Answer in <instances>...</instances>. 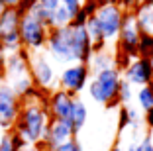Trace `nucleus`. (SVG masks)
I'll list each match as a JSON object with an SVG mask.
<instances>
[{
    "label": "nucleus",
    "instance_id": "26",
    "mask_svg": "<svg viewBox=\"0 0 153 151\" xmlns=\"http://www.w3.org/2000/svg\"><path fill=\"white\" fill-rule=\"evenodd\" d=\"M130 126H131V122H130V112H128V106H122L120 108V118H118V129L124 132V129H128Z\"/></svg>",
    "mask_w": 153,
    "mask_h": 151
},
{
    "label": "nucleus",
    "instance_id": "36",
    "mask_svg": "<svg viewBox=\"0 0 153 151\" xmlns=\"http://www.w3.org/2000/svg\"><path fill=\"white\" fill-rule=\"evenodd\" d=\"M149 138H151V141H153V129H149Z\"/></svg>",
    "mask_w": 153,
    "mask_h": 151
},
{
    "label": "nucleus",
    "instance_id": "20",
    "mask_svg": "<svg viewBox=\"0 0 153 151\" xmlns=\"http://www.w3.org/2000/svg\"><path fill=\"white\" fill-rule=\"evenodd\" d=\"M73 16L71 12H69L67 8H65L63 4L59 6V8H55L53 12H51V30H59V28H69L73 24Z\"/></svg>",
    "mask_w": 153,
    "mask_h": 151
},
{
    "label": "nucleus",
    "instance_id": "41",
    "mask_svg": "<svg viewBox=\"0 0 153 151\" xmlns=\"http://www.w3.org/2000/svg\"><path fill=\"white\" fill-rule=\"evenodd\" d=\"M149 86H151V90H153V83H151V85H149Z\"/></svg>",
    "mask_w": 153,
    "mask_h": 151
},
{
    "label": "nucleus",
    "instance_id": "21",
    "mask_svg": "<svg viewBox=\"0 0 153 151\" xmlns=\"http://www.w3.org/2000/svg\"><path fill=\"white\" fill-rule=\"evenodd\" d=\"M135 102H137V108H140L141 112H147L153 108V90L151 86H140V89L135 90Z\"/></svg>",
    "mask_w": 153,
    "mask_h": 151
},
{
    "label": "nucleus",
    "instance_id": "33",
    "mask_svg": "<svg viewBox=\"0 0 153 151\" xmlns=\"http://www.w3.org/2000/svg\"><path fill=\"white\" fill-rule=\"evenodd\" d=\"M110 151H124V147L120 145V143H116V145H112V149Z\"/></svg>",
    "mask_w": 153,
    "mask_h": 151
},
{
    "label": "nucleus",
    "instance_id": "13",
    "mask_svg": "<svg viewBox=\"0 0 153 151\" xmlns=\"http://www.w3.org/2000/svg\"><path fill=\"white\" fill-rule=\"evenodd\" d=\"M71 138H75V132H73V126L71 122H65V120H51L47 129H45V135H43V143L41 147L43 149H49L55 151L61 143L69 141Z\"/></svg>",
    "mask_w": 153,
    "mask_h": 151
},
{
    "label": "nucleus",
    "instance_id": "17",
    "mask_svg": "<svg viewBox=\"0 0 153 151\" xmlns=\"http://www.w3.org/2000/svg\"><path fill=\"white\" fill-rule=\"evenodd\" d=\"M134 18L143 36H153V8L145 2L134 8Z\"/></svg>",
    "mask_w": 153,
    "mask_h": 151
},
{
    "label": "nucleus",
    "instance_id": "24",
    "mask_svg": "<svg viewBox=\"0 0 153 151\" xmlns=\"http://www.w3.org/2000/svg\"><path fill=\"white\" fill-rule=\"evenodd\" d=\"M55 151H85V149H82V143L79 141V139H76V135H75V138H71L69 141L61 143V145H59Z\"/></svg>",
    "mask_w": 153,
    "mask_h": 151
},
{
    "label": "nucleus",
    "instance_id": "15",
    "mask_svg": "<svg viewBox=\"0 0 153 151\" xmlns=\"http://www.w3.org/2000/svg\"><path fill=\"white\" fill-rule=\"evenodd\" d=\"M30 75V51L20 49L16 53H8L4 61V83Z\"/></svg>",
    "mask_w": 153,
    "mask_h": 151
},
{
    "label": "nucleus",
    "instance_id": "5",
    "mask_svg": "<svg viewBox=\"0 0 153 151\" xmlns=\"http://www.w3.org/2000/svg\"><path fill=\"white\" fill-rule=\"evenodd\" d=\"M20 20L22 14L18 8H6L0 14V47L6 55L24 49L20 39Z\"/></svg>",
    "mask_w": 153,
    "mask_h": 151
},
{
    "label": "nucleus",
    "instance_id": "32",
    "mask_svg": "<svg viewBox=\"0 0 153 151\" xmlns=\"http://www.w3.org/2000/svg\"><path fill=\"white\" fill-rule=\"evenodd\" d=\"M22 151H41V147L39 145H26Z\"/></svg>",
    "mask_w": 153,
    "mask_h": 151
},
{
    "label": "nucleus",
    "instance_id": "14",
    "mask_svg": "<svg viewBox=\"0 0 153 151\" xmlns=\"http://www.w3.org/2000/svg\"><path fill=\"white\" fill-rule=\"evenodd\" d=\"M73 100L75 96H71L69 92L61 89H55L47 98V112H49L51 120H71V112H73Z\"/></svg>",
    "mask_w": 153,
    "mask_h": 151
},
{
    "label": "nucleus",
    "instance_id": "7",
    "mask_svg": "<svg viewBox=\"0 0 153 151\" xmlns=\"http://www.w3.org/2000/svg\"><path fill=\"white\" fill-rule=\"evenodd\" d=\"M30 75L33 79V85L37 90H49L57 86V73H55L53 61L45 51L30 53ZM59 89V86H57Z\"/></svg>",
    "mask_w": 153,
    "mask_h": 151
},
{
    "label": "nucleus",
    "instance_id": "8",
    "mask_svg": "<svg viewBox=\"0 0 153 151\" xmlns=\"http://www.w3.org/2000/svg\"><path fill=\"white\" fill-rule=\"evenodd\" d=\"M90 83V67L85 63H73L61 69L57 77V86L71 96L81 94Z\"/></svg>",
    "mask_w": 153,
    "mask_h": 151
},
{
    "label": "nucleus",
    "instance_id": "43",
    "mask_svg": "<svg viewBox=\"0 0 153 151\" xmlns=\"http://www.w3.org/2000/svg\"><path fill=\"white\" fill-rule=\"evenodd\" d=\"M0 133H2V129H0Z\"/></svg>",
    "mask_w": 153,
    "mask_h": 151
},
{
    "label": "nucleus",
    "instance_id": "6",
    "mask_svg": "<svg viewBox=\"0 0 153 151\" xmlns=\"http://www.w3.org/2000/svg\"><path fill=\"white\" fill-rule=\"evenodd\" d=\"M126 14L128 12L122 8L120 4H104V2L96 8V12L92 14V16L96 18V22H98L100 31H102L106 43L118 39L120 30H122V26H124Z\"/></svg>",
    "mask_w": 153,
    "mask_h": 151
},
{
    "label": "nucleus",
    "instance_id": "19",
    "mask_svg": "<svg viewBox=\"0 0 153 151\" xmlns=\"http://www.w3.org/2000/svg\"><path fill=\"white\" fill-rule=\"evenodd\" d=\"M24 147H26V143L14 129L0 133V151H22Z\"/></svg>",
    "mask_w": 153,
    "mask_h": 151
},
{
    "label": "nucleus",
    "instance_id": "3",
    "mask_svg": "<svg viewBox=\"0 0 153 151\" xmlns=\"http://www.w3.org/2000/svg\"><path fill=\"white\" fill-rule=\"evenodd\" d=\"M140 39H141V31L135 24L134 14L128 12L126 18H124V26L120 30V36H118V53H116V63L118 69L124 71L130 61H134L137 57V51H140Z\"/></svg>",
    "mask_w": 153,
    "mask_h": 151
},
{
    "label": "nucleus",
    "instance_id": "12",
    "mask_svg": "<svg viewBox=\"0 0 153 151\" xmlns=\"http://www.w3.org/2000/svg\"><path fill=\"white\" fill-rule=\"evenodd\" d=\"M124 80H128L134 89L140 86H147L153 83V71H151V63L145 57H135L134 61H130V65L124 69Z\"/></svg>",
    "mask_w": 153,
    "mask_h": 151
},
{
    "label": "nucleus",
    "instance_id": "9",
    "mask_svg": "<svg viewBox=\"0 0 153 151\" xmlns=\"http://www.w3.org/2000/svg\"><path fill=\"white\" fill-rule=\"evenodd\" d=\"M45 53L49 55V59L57 65H73L75 59L71 53V39H69V28H59V30H51L49 37H47V45H45Z\"/></svg>",
    "mask_w": 153,
    "mask_h": 151
},
{
    "label": "nucleus",
    "instance_id": "37",
    "mask_svg": "<svg viewBox=\"0 0 153 151\" xmlns=\"http://www.w3.org/2000/svg\"><path fill=\"white\" fill-rule=\"evenodd\" d=\"M4 10H6V8H4V6H2V4H0V14H2V12H4Z\"/></svg>",
    "mask_w": 153,
    "mask_h": 151
},
{
    "label": "nucleus",
    "instance_id": "39",
    "mask_svg": "<svg viewBox=\"0 0 153 151\" xmlns=\"http://www.w3.org/2000/svg\"><path fill=\"white\" fill-rule=\"evenodd\" d=\"M147 4H149V6H151V8H153V0H149V2H147Z\"/></svg>",
    "mask_w": 153,
    "mask_h": 151
},
{
    "label": "nucleus",
    "instance_id": "29",
    "mask_svg": "<svg viewBox=\"0 0 153 151\" xmlns=\"http://www.w3.org/2000/svg\"><path fill=\"white\" fill-rule=\"evenodd\" d=\"M143 124L147 126L149 129H153V108L147 112H143Z\"/></svg>",
    "mask_w": 153,
    "mask_h": 151
},
{
    "label": "nucleus",
    "instance_id": "31",
    "mask_svg": "<svg viewBox=\"0 0 153 151\" xmlns=\"http://www.w3.org/2000/svg\"><path fill=\"white\" fill-rule=\"evenodd\" d=\"M124 151H141V149H140V143L137 141H130L126 147H124Z\"/></svg>",
    "mask_w": 153,
    "mask_h": 151
},
{
    "label": "nucleus",
    "instance_id": "34",
    "mask_svg": "<svg viewBox=\"0 0 153 151\" xmlns=\"http://www.w3.org/2000/svg\"><path fill=\"white\" fill-rule=\"evenodd\" d=\"M104 4H120L122 0H102Z\"/></svg>",
    "mask_w": 153,
    "mask_h": 151
},
{
    "label": "nucleus",
    "instance_id": "40",
    "mask_svg": "<svg viewBox=\"0 0 153 151\" xmlns=\"http://www.w3.org/2000/svg\"><path fill=\"white\" fill-rule=\"evenodd\" d=\"M41 151H49V149H43V147H41Z\"/></svg>",
    "mask_w": 153,
    "mask_h": 151
},
{
    "label": "nucleus",
    "instance_id": "27",
    "mask_svg": "<svg viewBox=\"0 0 153 151\" xmlns=\"http://www.w3.org/2000/svg\"><path fill=\"white\" fill-rule=\"evenodd\" d=\"M137 143H140V149L141 151H153V141H151V138H149V132L143 133V138H141Z\"/></svg>",
    "mask_w": 153,
    "mask_h": 151
},
{
    "label": "nucleus",
    "instance_id": "10",
    "mask_svg": "<svg viewBox=\"0 0 153 151\" xmlns=\"http://www.w3.org/2000/svg\"><path fill=\"white\" fill-rule=\"evenodd\" d=\"M20 110H22L20 96L12 90L8 83H0V129L2 132L14 129Z\"/></svg>",
    "mask_w": 153,
    "mask_h": 151
},
{
    "label": "nucleus",
    "instance_id": "38",
    "mask_svg": "<svg viewBox=\"0 0 153 151\" xmlns=\"http://www.w3.org/2000/svg\"><path fill=\"white\" fill-rule=\"evenodd\" d=\"M149 63H151V71H153V57H151V59H149Z\"/></svg>",
    "mask_w": 153,
    "mask_h": 151
},
{
    "label": "nucleus",
    "instance_id": "25",
    "mask_svg": "<svg viewBox=\"0 0 153 151\" xmlns=\"http://www.w3.org/2000/svg\"><path fill=\"white\" fill-rule=\"evenodd\" d=\"M61 4L71 12V16L75 18L76 14L82 10V4H85V0H61Z\"/></svg>",
    "mask_w": 153,
    "mask_h": 151
},
{
    "label": "nucleus",
    "instance_id": "4",
    "mask_svg": "<svg viewBox=\"0 0 153 151\" xmlns=\"http://www.w3.org/2000/svg\"><path fill=\"white\" fill-rule=\"evenodd\" d=\"M49 28L37 18H33L30 12L22 14L20 20V39H22V47L30 53L36 51H43L47 45V37H49Z\"/></svg>",
    "mask_w": 153,
    "mask_h": 151
},
{
    "label": "nucleus",
    "instance_id": "35",
    "mask_svg": "<svg viewBox=\"0 0 153 151\" xmlns=\"http://www.w3.org/2000/svg\"><path fill=\"white\" fill-rule=\"evenodd\" d=\"M145 2H149V0H137V6H140V4H145Z\"/></svg>",
    "mask_w": 153,
    "mask_h": 151
},
{
    "label": "nucleus",
    "instance_id": "11",
    "mask_svg": "<svg viewBox=\"0 0 153 151\" xmlns=\"http://www.w3.org/2000/svg\"><path fill=\"white\" fill-rule=\"evenodd\" d=\"M69 39H71V53L75 63H85L88 65L90 57L94 53V47H92V41L86 28L82 24H75L73 22L69 26Z\"/></svg>",
    "mask_w": 153,
    "mask_h": 151
},
{
    "label": "nucleus",
    "instance_id": "28",
    "mask_svg": "<svg viewBox=\"0 0 153 151\" xmlns=\"http://www.w3.org/2000/svg\"><path fill=\"white\" fill-rule=\"evenodd\" d=\"M37 2H39L43 8H47L49 12H53L55 8H59V6H61V0H37Z\"/></svg>",
    "mask_w": 153,
    "mask_h": 151
},
{
    "label": "nucleus",
    "instance_id": "42",
    "mask_svg": "<svg viewBox=\"0 0 153 151\" xmlns=\"http://www.w3.org/2000/svg\"><path fill=\"white\" fill-rule=\"evenodd\" d=\"M0 79H2V75H0Z\"/></svg>",
    "mask_w": 153,
    "mask_h": 151
},
{
    "label": "nucleus",
    "instance_id": "1",
    "mask_svg": "<svg viewBox=\"0 0 153 151\" xmlns=\"http://www.w3.org/2000/svg\"><path fill=\"white\" fill-rule=\"evenodd\" d=\"M49 122H51V116L47 112V98L43 102V98L39 94H36L33 98H27V100L22 102V110H20V116L16 120L14 132L22 138V141L26 145L41 147Z\"/></svg>",
    "mask_w": 153,
    "mask_h": 151
},
{
    "label": "nucleus",
    "instance_id": "18",
    "mask_svg": "<svg viewBox=\"0 0 153 151\" xmlns=\"http://www.w3.org/2000/svg\"><path fill=\"white\" fill-rule=\"evenodd\" d=\"M86 120H88V108H86V102L82 100V98L75 96V100H73V112H71V126H73V132H75V135L79 132H81L82 128H85Z\"/></svg>",
    "mask_w": 153,
    "mask_h": 151
},
{
    "label": "nucleus",
    "instance_id": "16",
    "mask_svg": "<svg viewBox=\"0 0 153 151\" xmlns=\"http://www.w3.org/2000/svg\"><path fill=\"white\" fill-rule=\"evenodd\" d=\"M88 67H90V73H92V75H94V73L104 71V69L118 67L116 53H114V51H108V47L98 49V51H94V53H92V57H90V61H88Z\"/></svg>",
    "mask_w": 153,
    "mask_h": 151
},
{
    "label": "nucleus",
    "instance_id": "2",
    "mask_svg": "<svg viewBox=\"0 0 153 151\" xmlns=\"http://www.w3.org/2000/svg\"><path fill=\"white\" fill-rule=\"evenodd\" d=\"M122 83V71L118 67L112 69H104L100 73H94L90 79L88 86V96L94 100L96 104H104V106H118V90H120Z\"/></svg>",
    "mask_w": 153,
    "mask_h": 151
},
{
    "label": "nucleus",
    "instance_id": "23",
    "mask_svg": "<svg viewBox=\"0 0 153 151\" xmlns=\"http://www.w3.org/2000/svg\"><path fill=\"white\" fill-rule=\"evenodd\" d=\"M137 57H145V59H151L153 57V36H143V33H141Z\"/></svg>",
    "mask_w": 153,
    "mask_h": 151
},
{
    "label": "nucleus",
    "instance_id": "22",
    "mask_svg": "<svg viewBox=\"0 0 153 151\" xmlns=\"http://www.w3.org/2000/svg\"><path fill=\"white\" fill-rule=\"evenodd\" d=\"M134 96H135L134 86H131L128 80L122 79V83H120V90H118V102H120L122 106H128V104L134 100Z\"/></svg>",
    "mask_w": 153,
    "mask_h": 151
},
{
    "label": "nucleus",
    "instance_id": "30",
    "mask_svg": "<svg viewBox=\"0 0 153 151\" xmlns=\"http://www.w3.org/2000/svg\"><path fill=\"white\" fill-rule=\"evenodd\" d=\"M0 4L4 6V8H18L22 4V0H0Z\"/></svg>",
    "mask_w": 153,
    "mask_h": 151
}]
</instances>
